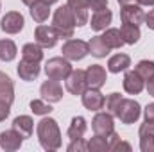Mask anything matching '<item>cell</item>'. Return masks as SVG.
I'll return each mask as SVG.
<instances>
[{
  "instance_id": "44",
  "label": "cell",
  "mask_w": 154,
  "mask_h": 152,
  "mask_svg": "<svg viewBox=\"0 0 154 152\" xmlns=\"http://www.w3.org/2000/svg\"><path fill=\"white\" fill-rule=\"evenodd\" d=\"M43 2H47V4H50V5H52V4H56L57 0H43Z\"/></svg>"
},
{
  "instance_id": "31",
  "label": "cell",
  "mask_w": 154,
  "mask_h": 152,
  "mask_svg": "<svg viewBox=\"0 0 154 152\" xmlns=\"http://www.w3.org/2000/svg\"><path fill=\"white\" fill-rule=\"evenodd\" d=\"M134 70L142 75V79H143L145 82H147V81L154 79V61L142 59V61H138V65L134 66Z\"/></svg>"
},
{
  "instance_id": "37",
  "label": "cell",
  "mask_w": 154,
  "mask_h": 152,
  "mask_svg": "<svg viewBox=\"0 0 154 152\" xmlns=\"http://www.w3.org/2000/svg\"><path fill=\"white\" fill-rule=\"evenodd\" d=\"M9 113H11V104L0 100V122H4V120L9 116Z\"/></svg>"
},
{
  "instance_id": "29",
  "label": "cell",
  "mask_w": 154,
  "mask_h": 152,
  "mask_svg": "<svg viewBox=\"0 0 154 152\" xmlns=\"http://www.w3.org/2000/svg\"><path fill=\"white\" fill-rule=\"evenodd\" d=\"M122 38H124V43L127 45H134L138 43L140 38H142V32H140V27L138 25H131V23H122Z\"/></svg>"
},
{
  "instance_id": "38",
  "label": "cell",
  "mask_w": 154,
  "mask_h": 152,
  "mask_svg": "<svg viewBox=\"0 0 154 152\" xmlns=\"http://www.w3.org/2000/svg\"><path fill=\"white\" fill-rule=\"evenodd\" d=\"M109 150H127V152H131V145H129V143H127V141H122V140H118V141H116V143H113V145H111V149H109Z\"/></svg>"
},
{
  "instance_id": "3",
  "label": "cell",
  "mask_w": 154,
  "mask_h": 152,
  "mask_svg": "<svg viewBox=\"0 0 154 152\" xmlns=\"http://www.w3.org/2000/svg\"><path fill=\"white\" fill-rule=\"evenodd\" d=\"M72 65L66 57H50L45 63V74L48 79H56V81H65L66 77L72 74Z\"/></svg>"
},
{
  "instance_id": "5",
  "label": "cell",
  "mask_w": 154,
  "mask_h": 152,
  "mask_svg": "<svg viewBox=\"0 0 154 152\" xmlns=\"http://www.w3.org/2000/svg\"><path fill=\"white\" fill-rule=\"evenodd\" d=\"M61 52H63V57H66L68 61H81V59H84L90 54L88 43L82 41V39H75V38L66 39L63 43Z\"/></svg>"
},
{
  "instance_id": "27",
  "label": "cell",
  "mask_w": 154,
  "mask_h": 152,
  "mask_svg": "<svg viewBox=\"0 0 154 152\" xmlns=\"http://www.w3.org/2000/svg\"><path fill=\"white\" fill-rule=\"evenodd\" d=\"M100 38L104 39V43H106L109 48H120L122 45H125V43H124V38H122L120 29H115V27H108Z\"/></svg>"
},
{
  "instance_id": "42",
  "label": "cell",
  "mask_w": 154,
  "mask_h": 152,
  "mask_svg": "<svg viewBox=\"0 0 154 152\" xmlns=\"http://www.w3.org/2000/svg\"><path fill=\"white\" fill-rule=\"evenodd\" d=\"M120 5H129V4H136L138 0H116Z\"/></svg>"
},
{
  "instance_id": "32",
  "label": "cell",
  "mask_w": 154,
  "mask_h": 152,
  "mask_svg": "<svg viewBox=\"0 0 154 152\" xmlns=\"http://www.w3.org/2000/svg\"><path fill=\"white\" fill-rule=\"evenodd\" d=\"M29 108H31V111L34 114H39V116H47V114L52 113L50 102H47V100H43V99H34V100H31Z\"/></svg>"
},
{
  "instance_id": "35",
  "label": "cell",
  "mask_w": 154,
  "mask_h": 152,
  "mask_svg": "<svg viewBox=\"0 0 154 152\" xmlns=\"http://www.w3.org/2000/svg\"><path fill=\"white\" fill-rule=\"evenodd\" d=\"M90 9L95 13V11H102V9H108V0H90Z\"/></svg>"
},
{
  "instance_id": "9",
  "label": "cell",
  "mask_w": 154,
  "mask_h": 152,
  "mask_svg": "<svg viewBox=\"0 0 154 152\" xmlns=\"http://www.w3.org/2000/svg\"><path fill=\"white\" fill-rule=\"evenodd\" d=\"M81 99H82V106L88 111H100V109H104L106 97L97 88H86L84 93L81 95Z\"/></svg>"
},
{
  "instance_id": "11",
  "label": "cell",
  "mask_w": 154,
  "mask_h": 152,
  "mask_svg": "<svg viewBox=\"0 0 154 152\" xmlns=\"http://www.w3.org/2000/svg\"><path fill=\"white\" fill-rule=\"evenodd\" d=\"M39 95H41L43 100H47V102H50V104L59 102V100L63 99V86H61L59 81H56V79H47V81L41 84V88H39Z\"/></svg>"
},
{
  "instance_id": "33",
  "label": "cell",
  "mask_w": 154,
  "mask_h": 152,
  "mask_svg": "<svg viewBox=\"0 0 154 152\" xmlns=\"http://www.w3.org/2000/svg\"><path fill=\"white\" fill-rule=\"evenodd\" d=\"M122 95L120 93H116V91H113V93H109L108 95V99H106V109H108V113H111L113 116L116 114V109H118V106H120V102H122Z\"/></svg>"
},
{
  "instance_id": "18",
  "label": "cell",
  "mask_w": 154,
  "mask_h": 152,
  "mask_svg": "<svg viewBox=\"0 0 154 152\" xmlns=\"http://www.w3.org/2000/svg\"><path fill=\"white\" fill-rule=\"evenodd\" d=\"M16 72H18V75H20V79H22V81H27V82H31V81L38 79L39 72H41V68H39V63L27 61V59H22V61L18 63V68H16Z\"/></svg>"
},
{
  "instance_id": "7",
  "label": "cell",
  "mask_w": 154,
  "mask_h": 152,
  "mask_svg": "<svg viewBox=\"0 0 154 152\" xmlns=\"http://www.w3.org/2000/svg\"><path fill=\"white\" fill-rule=\"evenodd\" d=\"M120 20H122V23H131V25H138L140 27L142 23H145V11L142 9L140 4L122 5Z\"/></svg>"
},
{
  "instance_id": "28",
  "label": "cell",
  "mask_w": 154,
  "mask_h": 152,
  "mask_svg": "<svg viewBox=\"0 0 154 152\" xmlns=\"http://www.w3.org/2000/svg\"><path fill=\"white\" fill-rule=\"evenodd\" d=\"M16 54H18V48L13 39H0V61L9 63L16 57Z\"/></svg>"
},
{
  "instance_id": "26",
  "label": "cell",
  "mask_w": 154,
  "mask_h": 152,
  "mask_svg": "<svg viewBox=\"0 0 154 152\" xmlns=\"http://www.w3.org/2000/svg\"><path fill=\"white\" fill-rule=\"evenodd\" d=\"M88 50H90L91 56H95V57L100 59V57H106L111 48L104 43V39L100 38V36H93V38L88 41Z\"/></svg>"
},
{
  "instance_id": "19",
  "label": "cell",
  "mask_w": 154,
  "mask_h": 152,
  "mask_svg": "<svg viewBox=\"0 0 154 152\" xmlns=\"http://www.w3.org/2000/svg\"><path fill=\"white\" fill-rule=\"evenodd\" d=\"M111 20H113V13H111L109 9H102V11H95V13L91 14V20H90L88 23L91 25L93 31L100 32V31H106V29L109 27Z\"/></svg>"
},
{
  "instance_id": "23",
  "label": "cell",
  "mask_w": 154,
  "mask_h": 152,
  "mask_svg": "<svg viewBox=\"0 0 154 152\" xmlns=\"http://www.w3.org/2000/svg\"><path fill=\"white\" fill-rule=\"evenodd\" d=\"M31 9H29V13H31V16H32V20L36 22V23H43V22H47L48 20V16H50V4H47V2H43V0H36L32 5H29Z\"/></svg>"
},
{
  "instance_id": "36",
  "label": "cell",
  "mask_w": 154,
  "mask_h": 152,
  "mask_svg": "<svg viewBox=\"0 0 154 152\" xmlns=\"http://www.w3.org/2000/svg\"><path fill=\"white\" fill-rule=\"evenodd\" d=\"M143 118H145V122L154 123V102H151V104L145 106V109H143Z\"/></svg>"
},
{
  "instance_id": "8",
  "label": "cell",
  "mask_w": 154,
  "mask_h": 152,
  "mask_svg": "<svg viewBox=\"0 0 154 152\" xmlns=\"http://www.w3.org/2000/svg\"><path fill=\"white\" fill-rule=\"evenodd\" d=\"M91 129L95 134H100V136H108L115 131V118L111 113H100L97 111V114L93 116L91 120Z\"/></svg>"
},
{
  "instance_id": "15",
  "label": "cell",
  "mask_w": 154,
  "mask_h": 152,
  "mask_svg": "<svg viewBox=\"0 0 154 152\" xmlns=\"http://www.w3.org/2000/svg\"><path fill=\"white\" fill-rule=\"evenodd\" d=\"M122 84H124L125 93H129V95H138L145 88V81L142 79V75L136 70H125V75H124V82Z\"/></svg>"
},
{
  "instance_id": "2",
  "label": "cell",
  "mask_w": 154,
  "mask_h": 152,
  "mask_svg": "<svg viewBox=\"0 0 154 152\" xmlns=\"http://www.w3.org/2000/svg\"><path fill=\"white\" fill-rule=\"evenodd\" d=\"M52 27L56 29L59 38H65V39L74 38V31H75L77 23H75L72 9L68 7V4L56 9V13L52 16Z\"/></svg>"
},
{
  "instance_id": "25",
  "label": "cell",
  "mask_w": 154,
  "mask_h": 152,
  "mask_svg": "<svg viewBox=\"0 0 154 152\" xmlns=\"http://www.w3.org/2000/svg\"><path fill=\"white\" fill-rule=\"evenodd\" d=\"M22 59L34 61V63H41V59H43V47L38 45L36 41H34V43H25V45L22 47Z\"/></svg>"
},
{
  "instance_id": "40",
  "label": "cell",
  "mask_w": 154,
  "mask_h": 152,
  "mask_svg": "<svg viewBox=\"0 0 154 152\" xmlns=\"http://www.w3.org/2000/svg\"><path fill=\"white\" fill-rule=\"evenodd\" d=\"M145 90H147V93H149L151 97H154V79L147 81V86H145Z\"/></svg>"
},
{
  "instance_id": "16",
  "label": "cell",
  "mask_w": 154,
  "mask_h": 152,
  "mask_svg": "<svg viewBox=\"0 0 154 152\" xmlns=\"http://www.w3.org/2000/svg\"><path fill=\"white\" fill-rule=\"evenodd\" d=\"M23 143V136L16 129H7L0 132V147L7 152L18 150Z\"/></svg>"
},
{
  "instance_id": "17",
  "label": "cell",
  "mask_w": 154,
  "mask_h": 152,
  "mask_svg": "<svg viewBox=\"0 0 154 152\" xmlns=\"http://www.w3.org/2000/svg\"><path fill=\"white\" fill-rule=\"evenodd\" d=\"M138 136H140L142 152H154V123H149V122L142 123Z\"/></svg>"
},
{
  "instance_id": "1",
  "label": "cell",
  "mask_w": 154,
  "mask_h": 152,
  "mask_svg": "<svg viewBox=\"0 0 154 152\" xmlns=\"http://www.w3.org/2000/svg\"><path fill=\"white\" fill-rule=\"evenodd\" d=\"M36 134H38V141L39 145L45 149V150L52 152L61 149V129L57 125V122L50 116H43L36 125Z\"/></svg>"
},
{
  "instance_id": "24",
  "label": "cell",
  "mask_w": 154,
  "mask_h": 152,
  "mask_svg": "<svg viewBox=\"0 0 154 152\" xmlns=\"http://www.w3.org/2000/svg\"><path fill=\"white\" fill-rule=\"evenodd\" d=\"M86 129H88L86 120H84L82 116H74V118H72V122H70V125H68L66 134H68V138H70V140H81V138H84Z\"/></svg>"
},
{
  "instance_id": "41",
  "label": "cell",
  "mask_w": 154,
  "mask_h": 152,
  "mask_svg": "<svg viewBox=\"0 0 154 152\" xmlns=\"http://www.w3.org/2000/svg\"><path fill=\"white\" fill-rule=\"evenodd\" d=\"M140 5H147V7H152L154 5V0H138Z\"/></svg>"
},
{
  "instance_id": "13",
  "label": "cell",
  "mask_w": 154,
  "mask_h": 152,
  "mask_svg": "<svg viewBox=\"0 0 154 152\" xmlns=\"http://www.w3.org/2000/svg\"><path fill=\"white\" fill-rule=\"evenodd\" d=\"M84 75H86L88 88H97V90H100V88L106 84V81H108L106 68L100 66V65H90V66L84 70Z\"/></svg>"
},
{
  "instance_id": "4",
  "label": "cell",
  "mask_w": 154,
  "mask_h": 152,
  "mask_svg": "<svg viewBox=\"0 0 154 152\" xmlns=\"http://www.w3.org/2000/svg\"><path fill=\"white\" fill-rule=\"evenodd\" d=\"M115 116L122 123L131 125V123L138 122V118L142 116V106L136 100H133V99H122Z\"/></svg>"
},
{
  "instance_id": "45",
  "label": "cell",
  "mask_w": 154,
  "mask_h": 152,
  "mask_svg": "<svg viewBox=\"0 0 154 152\" xmlns=\"http://www.w3.org/2000/svg\"><path fill=\"white\" fill-rule=\"evenodd\" d=\"M0 9H2V4H0Z\"/></svg>"
},
{
  "instance_id": "34",
  "label": "cell",
  "mask_w": 154,
  "mask_h": 152,
  "mask_svg": "<svg viewBox=\"0 0 154 152\" xmlns=\"http://www.w3.org/2000/svg\"><path fill=\"white\" fill-rule=\"evenodd\" d=\"M68 152H86L88 150V141H84V138L81 140H70V145L66 147Z\"/></svg>"
},
{
  "instance_id": "21",
  "label": "cell",
  "mask_w": 154,
  "mask_h": 152,
  "mask_svg": "<svg viewBox=\"0 0 154 152\" xmlns=\"http://www.w3.org/2000/svg\"><path fill=\"white\" fill-rule=\"evenodd\" d=\"M13 129H16L23 140L25 138H31L32 136V131H34V120L29 116V114H20L13 120Z\"/></svg>"
},
{
  "instance_id": "14",
  "label": "cell",
  "mask_w": 154,
  "mask_h": 152,
  "mask_svg": "<svg viewBox=\"0 0 154 152\" xmlns=\"http://www.w3.org/2000/svg\"><path fill=\"white\" fill-rule=\"evenodd\" d=\"M66 4L74 13L77 27H82L90 22V0H68Z\"/></svg>"
},
{
  "instance_id": "20",
  "label": "cell",
  "mask_w": 154,
  "mask_h": 152,
  "mask_svg": "<svg viewBox=\"0 0 154 152\" xmlns=\"http://www.w3.org/2000/svg\"><path fill=\"white\" fill-rule=\"evenodd\" d=\"M0 100L7 104L14 102V82L4 72H0Z\"/></svg>"
},
{
  "instance_id": "12",
  "label": "cell",
  "mask_w": 154,
  "mask_h": 152,
  "mask_svg": "<svg viewBox=\"0 0 154 152\" xmlns=\"http://www.w3.org/2000/svg\"><path fill=\"white\" fill-rule=\"evenodd\" d=\"M65 88L68 93L72 95H82L84 90L88 88V82H86V75H84V70H72V74L65 79Z\"/></svg>"
},
{
  "instance_id": "10",
  "label": "cell",
  "mask_w": 154,
  "mask_h": 152,
  "mask_svg": "<svg viewBox=\"0 0 154 152\" xmlns=\"http://www.w3.org/2000/svg\"><path fill=\"white\" fill-rule=\"evenodd\" d=\"M57 32H56V29L52 27V25H43V23H39L38 27H36V31H34V41L41 45L43 48H52V47H56V43H57Z\"/></svg>"
},
{
  "instance_id": "39",
  "label": "cell",
  "mask_w": 154,
  "mask_h": 152,
  "mask_svg": "<svg viewBox=\"0 0 154 152\" xmlns=\"http://www.w3.org/2000/svg\"><path fill=\"white\" fill-rule=\"evenodd\" d=\"M145 25H147L151 31H154V9L149 11V14H145Z\"/></svg>"
},
{
  "instance_id": "43",
  "label": "cell",
  "mask_w": 154,
  "mask_h": 152,
  "mask_svg": "<svg viewBox=\"0 0 154 152\" xmlns=\"http://www.w3.org/2000/svg\"><path fill=\"white\" fill-rule=\"evenodd\" d=\"M22 2H23V4H25V5H32V4H34V2H36V0H22Z\"/></svg>"
},
{
  "instance_id": "30",
  "label": "cell",
  "mask_w": 154,
  "mask_h": 152,
  "mask_svg": "<svg viewBox=\"0 0 154 152\" xmlns=\"http://www.w3.org/2000/svg\"><path fill=\"white\" fill-rule=\"evenodd\" d=\"M88 150L90 152H106L109 150V141L106 136H100V134H95L93 138L88 140Z\"/></svg>"
},
{
  "instance_id": "6",
  "label": "cell",
  "mask_w": 154,
  "mask_h": 152,
  "mask_svg": "<svg viewBox=\"0 0 154 152\" xmlns=\"http://www.w3.org/2000/svg\"><path fill=\"white\" fill-rule=\"evenodd\" d=\"M23 25H25V18L18 11H9L0 20V29L5 34H18L23 29Z\"/></svg>"
},
{
  "instance_id": "22",
  "label": "cell",
  "mask_w": 154,
  "mask_h": 152,
  "mask_svg": "<svg viewBox=\"0 0 154 152\" xmlns=\"http://www.w3.org/2000/svg\"><path fill=\"white\" fill-rule=\"evenodd\" d=\"M131 66V57L127 54H115L108 59V70L111 74H120V72H125L127 68Z\"/></svg>"
}]
</instances>
